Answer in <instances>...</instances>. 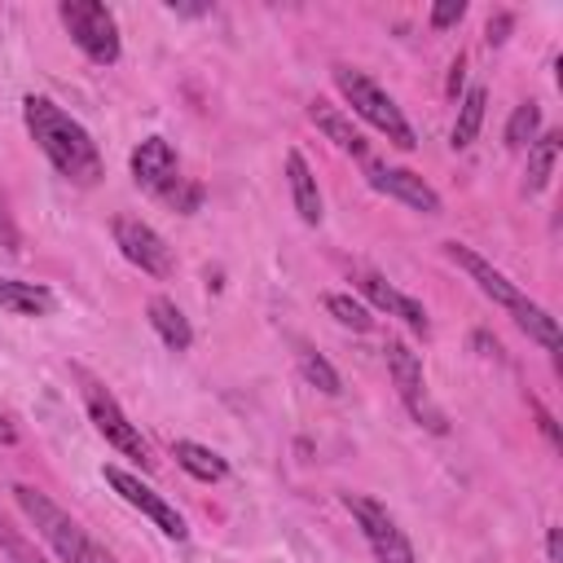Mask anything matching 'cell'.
Instances as JSON below:
<instances>
[{
  "label": "cell",
  "mask_w": 563,
  "mask_h": 563,
  "mask_svg": "<svg viewBox=\"0 0 563 563\" xmlns=\"http://www.w3.org/2000/svg\"><path fill=\"white\" fill-rule=\"evenodd\" d=\"M22 123H26L31 141L40 145V154H44L70 185H97V180H101L97 141H92L88 128H84L79 119H70L57 101L26 92V97H22Z\"/></svg>",
  "instance_id": "1"
},
{
  "label": "cell",
  "mask_w": 563,
  "mask_h": 563,
  "mask_svg": "<svg viewBox=\"0 0 563 563\" xmlns=\"http://www.w3.org/2000/svg\"><path fill=\"white\" fill-rule=\"evenodd\" d=\"M444 255H449L457 268H466L471 282H475L493 303H501V308L519 321V330H523L528 339H537L545 352H559V321H554L541 303H532V299H528L501 268H493V264H488L484 255H475L466 242H444Z\"/></svg>",
  "instance_id": "2"
},
{
  "label": "cell",
  "mask_w": 563,
  "mask_h": 563,
  "mask_svg": "<svg viewBox=\"0 0 563 563\" xmlns=\"http://www.w3.org/2000/svg\"><path fill=\"white\" fill-rule=\"evenodd\" d=\"M13 501L22 506V515L35 523V532L53 545V554H57L62 563H114V559L88 537V528H84L79 519H70L48 493H40V488H31V484H13Z\"/></svg>",
  "instance_id": "3"
},
{
  "label": "cell",
  "mask_w": 563,
  "mask_h": 563,
  "mask_svg": "<svg viewBox=\"0 0 563 563\" xmlns=\"http://www.w3.org/2000/svg\"><path fill=\"white\" fill-rule=\"evenodd\" d=\"M334 88L343 92V101L352 106V114H361L369 128H378L396 150H413L418 145V136H413V128H409V119L400 114V106L365 75V70H356V66H334Z\"/></svg>",
  "instance_id": "4"
},
{
  "label": "cell",
  "mask_w": 563,
  "mask_h": 563,
  "mask_svg": "<svg viewBox=\"0 0 563 563\" xmlns=\"http://www.w3.org/2000/svg\"><path fill=\"white\" fill-rule=\"evenodd\" d=\"M57 18L62 26L70 31V40L79 44V53L97 66H114L119 53H123V40H119V22L106 4L97 0H62L57 4Z\"/></svg>",
  "instance_id": "5"
},
{
  "label": "cell",
  "mask_w": 563,
  "mask_h": 563,
  "mask_svg": "<svg viewBox=\"0 0 563 563\" xmlns=\"http://www.w3.org/2000/svg\"><path fill=\"white\" fill-rule=\"evenodd\" d=\"M387 374H391V383H396V391H400V400H405V409L413 413V422L418 427H427V431H435V435H444L449 431V422H444V413L427 400V383H422V356L405 343V339H387Z\"/></svg>",
  "instance_id": "6"
},
{
  "label": "cell",
  "mask_w": 563,
  "mask_h": 563,
  "mask_svg": "<svg viewBox=\"0 0 563 563\" xmlns=\"http://www.w3.org/2000/svg\"><path fill=\"white\" fill-rule=\"evenodd\" d=\"M343 506L352 510V519H356V528L365 532V541H369V550H374L378 563H418V554H413L405 528L391 519V510H387L383 501H374V497H365V493H343Z\"/></svg>",
  "instance_id": "7"
},
{
  "label": "cell",
  "mask_w": 563,
  "mask_h": 563,
  "mask_svg": "<svg viewBox=\"0 0 563 563\" xmlns=\"http://www.w3.org/2000/svg\"><path fill=\"white\" fill-rule=\"evenodd\" d=\"M110 233H114V246H119V255L128 260V264H136L145 277H172L176 273V260H172V246H167V238L154 229V224H145L141 216H114L110 220Z\"/></svg>",
  "instance_id": "8"
},
{
  "label": "cell",
  "mask_w": 563,
  "mask_h": 563,
  "mask_svg": "<svg viewBox=\"0 0 563 563\" xmlns=\"http://www.w3.org/2000/svg\"><path fill=\"white\" fill-rule=\"evenodd\" d=\"M84 405H88V418H92V427L106 435V444H114L123 457H132V462H141L145 471L154 466V457H150V444H145V435L136 431V422H128V413L119 409V400L106 391V387H97V383H88L84 387Z\"/></svg>",
  "instance_id": "9"
},
{
  "label": "cell",
  "mask_w": 563,
  "mask_h": 563,
  "mask_svg": "<svg viewBox=\"0 0 563 563\" xmlns=\"http://www.w3.org/2000/svg\"><path fill=\"white\" fill-rule=\"evenodd\" d=\"M101 475H106V484H110L132 510H141L163 537H172V541H185V537H189L185 515H180L167 497H158L150 484H141V475H132V471H123V466H101Z\"/></svg>",
  "instance_id": "10"
},
{
  "label": "cell",
  "mask_w": 563,
  "mask_h": 563,
  "mask_svg": "<svg viewBox=\"0 0 563 563\" xmlns=\"http://www.w3.org/2000/svg\"><path fill=\"white\" fill-rule=\"evenodd\" d=\"M132 180L154 198H167L180 185V158L167 136H145L132 150Z\"/></svg>",
  "instance_id": "11"
},
{
  "label": "cell",
  "mask_w": 563,
  "mask_h": 563,
  "mask_svg": "<svg viewBox=\"0 0 563 563\" xmlns=\"http://www.w3.org/2000/svg\"><path fill=\"white\" fill-rule=\"evenodd\" d=\"M365 172H369V185H374L378 194L405 202L409 211H422V216H440V211H444L440 194H435L418 172H409V167H387V163H369V158H365Z\"/></svg>",
  "instance_id": "12"
},
{
  "label": "cell",
  "mask_w": 563,
  "mask_h": 563,
  "mask_svg": "<svg viewBox=\"0 0 563 563\" xmlns=\"http://www.w3.org/2000/svg\"><path fill=\"white\" fill-rule=\"evenodd\" d=\"M356 286H361V295L378 308V312H387V317H400L418 339H427L431 334V317H427V308L418 303V299H409L405 290H396L391 282H383L378 273H361L356 277Z\"/></svg>",
  "instance_id": "13"
},
{
  "label": "cell",
  "mask_w": 563,
  "mask_h": 563,
  "mask_svg": "<svg viewBox=\"0 0 563 563\" xmlns=\"http://www.w3.org/2000/svg\"><path fill=\"white\" fill-rule=\"evenodd\" d=\"M308 119L317 123V132H321V136H325L334 150H343V154H352V158H361V163L369 158L365 136L352 128V119H347L339 106H330V101H321V97H317V101L308 106Z\"/></svg>",
  "instance_id": "14"
},
{
  "label": "cell",
  "mask_w": 563,
  "mask_h": 563,
  "mask_svg": "<svg viewBox=\"0 0 563 563\" xmlns=\"http://www.w3.org/2000/svg\"><path fill=\"white\" fill-rule=\"evenodd\" d=\"M286 180H290V198H295V211L303 224H321V189H317V176L308 167V158L299 150H286Z\"/></svg>",
  "instance_id": "15"
},
{
  "label": "cell",
  "mask_w": 563,
  "mask_h": 563,
  "mask_svg": "<svg viewBox=\"0 0 563 563\" xmlns=\"http://www.w3.org/2000/svg\"><path fill=\"white\" fill-rule=\"evenodd\" d=\"M150 325H154V334L172 347V352H189V343H194V330H189V317L176 308V299H167V295H154L150 299Z\"/></svg>",
  "instance_id": "16"
},
{
  "label": "cell",
  "mask_w": 563,
  "mask_h": 563,
  "mask_svg": "<svg viewBox=\"0 0 563 563\" xmlns=\"http://www.w3.org/2000/svg\"><path fill=\"white\" fill-rule=\"evenodd\" d=\"M0 308H4V312H13V317H48V312L57 308V299H53V290H48V286L4 277V282H0Z\"/></svg>",
  "instance_id": "17"
},
{
  "label": "cell",
  "mask_w": 563,
  "mask_h": 563,
  "mask_svg": "<svg viewBox=\"0 0 563 563\" xmlns=\"http://www.w3.org/2000/svg\"><path fill=\"white\" fill-rule=\"evenodd\" d=\"M172 457H176L180 471H189V475L202 479V484H216V479L229 475V462H224L216 449L198 444V440H176V444H172Z\"/></svg>",
  "instance_id": "18"
},
{
  "label": "cell",
  "mask_w": 563,
  "mask_h": 563,
  "mask_svg": "<svg viewBox=\"0 0 563 563\" xmlns=\"http://www.w3.org/2000/svg\"><path fill=\"white\" fill-rule=\"evenodd\" d=\"M559 150H563V136L559 132H541L532 145H528V180L523 189L528 194H541L554 176V163H559Z\"/></svg>",
  "instance_id": "19"
},
{
  "label": "cell",
  "mask_w": 563,
  "mask_h": 563,
  "mask_svg": "<svg viewBox=\"0 0 563 563\" xmlns=\"http://www.w3.org/2000/svg\"><path fill=\"white\" fill-rule=\"evenodd\" d=\"M484 106H488V92L475 84V88H466L462 92V101H457V119H453V150H466L475 136H479V123H484Z\"/></svg>",
  "instance_id": "20"
},
{
  "label": "cell",
  "mask_w": 563,
  "mask_h": 563,
  "mask_svg": "<svg viewBox=\"0 0 563 563\" xmlns=\"http://www.w3.org/2000/svg\"><path fill=\"white\" fill-rule=\"evenodd\" d=\"M537 136H541V106L537 101L515 106V114L506 119V145L510 150H528Z\"/></svg>",
  "instance_id": "21"
},
{
  "label": "cell",
  "mask_w": 563,
  "mask_h": 563,
  "mask_svg": "<svg viewBox=\"0 0 563 563\" xmlns=\"http://www.w3.org/2000/svg\"><path fill=\"white\" fill-rule=\"evenodd\" d=\"M299 374L317 387V391H325V396H339V374H334V365L321 356V352H312V347H299Z\"/></svg>",
  "instance_id": "22"
},
{
  "label": "cell",
  "mask_w": 563,
  "mask_h": 563,
  "mask_svg": "<svg viewBox=\"0 0 563 563\" xmlns=\"http://www.w3.org/2000/svg\"><path fill=\"white\" fill-rule=\"evenodd\" d=\"M325 312H330L339 325H347V330H361V334L374 325V317H369V312H365V308H361L352 295H325Z\"/></svg>",
  "instance_id": "23"
},
{
  "label": "cell",
  "mask_w": 563,
  "mask_h": 563,
  "mask_svg": "<svg viewBox=\"0 0 563 563\" xmlns=\"http://www.w3.org/2000/svg\"><path fill=\"white\" fill-rule=\"evenodd\" d=\"M0 550L9 554V563H48V559H44V554H40V550H35L9 519H4V515H0Z\"/></svg>",
  "instance_id": "24"
},
{
  "label": "cell",
  "mask_w": 563,
  "mask_h": 563,
  "mask_svg": "<svg viewBox=\"0 0 563 563\" xmlns=\"http://www.w3.org/2000/svg\"><path fill=\"white\" fill-rule=\"evenodd\" d=\"M163 202H167L172 211H180V216H194V211L202 207V185H185V180H180Z\"/></svg>",
  "instance_id": "25"
},
{
  "label": "cell",
  "mask_w": 563,
  "mask_h": 563,
  "mask_svg": "<svg viewBox=\"0 0 563 563\" xmlns=\"http://www.w3.org/2000/svg\"><path fill=\"white\" fill-rule=\"evenodd\" d=\"M431 26L435 31H444V26H457L462 18H466V0H440V4H431Z\"/></svg>",
  "instance_id": "26"
},
{
  "label": "cell",
  "mask_w": 563,
  "mask_h": 563,
  "mask_svg": "<svg viewBox=\"0 0 563 563\" xmlns=\"http://www.w3.org/2000/svg\"><path fill=\"white\" fill-rule=\"evenodd\" d=\"M528 409H532V418H537V427H541V435L550 440V449H559L563 440H559V427H554V418L545 413V405H541V400H528Z\"/></svg>",
  "instance_id": "27"
},
{
  "label": "cell",
  "mask_w": 563,
  "mask_h": 563,
  "mask_svg": "<svg viewBox=\"0 0 563 563\" xmlns=\"http://www.w3.org/2000/svg\"><path fill=\"white\" fill-rule=\"evenodd\" d=\"M0 251H22V233H18L13 216L4 211V202H0Z\"/></svg>",
  "instance_id": "28"
},
{
  "label": "cell",
  "mask_w": 563,
  "mask_h": 563,
  "mask_svg": "<svg viewBox=\"0 0 563 563\" xmlns=\"http://www.w3.org/2000/svg\"><path fill=\"white\" fill-rule=\"evenodd\" d=\"M510 26H515V18H510V13H497V18H488V44H501Z\"/></svg>",
  "instance_id": "29"
},
{
  "label": "cell",
  "mask_w": 563,
  "mask_h": 563,
  "mask_svg": "<svg viewBox=\"0 0 563 563\" xmlns=\"http://www.w3.org/2000/svg\"><path fill=\"white\" fill-rule=\"evenodd\" d=\"M545 559L550 563H563V528H550L545 532Z\"/></svg>",
  "instance_id": "30"
},
{
  "label": "cell",
  "mask_w": 563,
  "mask_h": 563,
  "mask_svg": "<svg viewBox=\"0 0 563 563\" xmlns=\"http://www.w3.org/2000/svg\"><path fill=\"white\" fill-rule=\"evenodd\" d=\"M449 70H453V75H449V92H453V97H457V88H462V75H466V57H462V53H457V57H453V66H449Z\"/></svg>",
  "instance_id": "31"
},
{
  "label": "cell",
  "mask_w": 563,
  "mask_h": 563,
  "mask_svg": "<svg viewBox=\"0 0 563 563\" xmlns=\"http://www.w3.org/2000/svg\"><path fill=\"white\" fill-rule=\"evenodd\" d=\"M172 13H180V18H202V13H211L207 4H167Z\"/></svg>",
  "instance_id": "32"
},
{
  "label": "cell",
  "mask_w": 563,
  "mask_h": 563,
  "mask_svg": "<svg viewBox=\"0 0 563 563\" xmlns=\"http://www.w3.org/2000/svg\"><path fill=\"white\" fill-rule=\"evenodd\" d=\"M0 444H4V449H9V444H18V427H13L4 413H0Z\"/></svg>",
  "instance_id": "33"
}]
</instances>
